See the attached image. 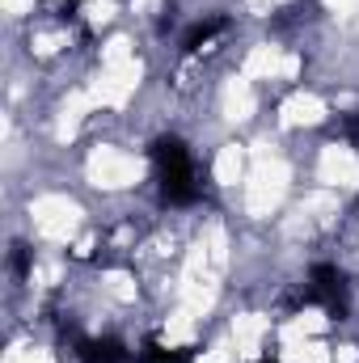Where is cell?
Wrapping results in <instances>:
<instances>
[{
    "mask_svg": "<svg viewBox=\"0 0 359 363\" xmlns=\"http://www.w3.org/2000/svg\"><path fill=\"white\" fill-rule=\"evenodd\" d=\"M220 30H224V17H207V21H199V26L182 38V47H186V51H199V47H203V43H211Z\"/></svg>",
    "mask_w": 359,
    "mask_h": 363,
    "instance_id": "obj_3",
    "label": "cell"
},
{
    "mask_svg": "<svg viewBox=\"0 0 359 363\" xmlns=\"http://www.w3.org/2000/svg\"><path fill=\"white\" fill-rule=\"evenodd\" d=\"M157 165H161V190L170 194V203H190V199H199L194 161H190V152L182 148L178 140H170V144L157 148Z\"/></svg>",
    "mask_w": 359,
    "mask_h": 363,
    "instance_id": "obj_1",
    "label": "cell"
},
{
    "mask_svg": "<svg viewBox=\"0 0 359 363\" xmlns=\"http://www.w3.org/2000/svg\"><path fill=\"white\" fill-rule=\"evenodd\" d=\"M81 363H127V347L123 342H114V338H89V342H81Z\"/></svg>",
    "mask_w": 359,
    "mask_h": 363,
    "instance_id": "obj_2",
    "label": "cell"
}]
</instances>
